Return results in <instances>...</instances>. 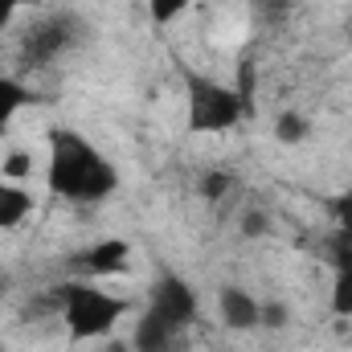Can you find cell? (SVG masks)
<instances>
[{"instance_id":"obj_6","label":"cell","mask_w":352,"mask_h":352,"mask_svg":"<svg viewBox=\"0 0 352 352\" xmlns=\"http://www.w3.org/2000/svg\"><path fill=\"white\" fill-rule=\"evenodd\" d=\"M217 303H221V320H226V328H234V332L254 328L258 316H263V303H258L250 291H242V287H226Z\"/></svg>"},{"instance_id":"obj_20","label":"cell","mask_w":352,"mask_h":352,"mask_svg":"<svg viewBox=\"0 0 352 352\" xmlns=\"http://www.w3.org/2000/svg\"><path fill=\"white\" fill-rule=\"evenodd\" d=\"M21 4H25V0H0V37H4V29L12 25V16H16Z\"/></svg>"},{"instance_id":"obj_14","label":"cell","mask_w":352,"mask_h":352,"mask_svg":"<svg viewBox=\"0 0 352 352\" xmlns=\"http://www.w3.org/2000/svg\"><path fill=\"white\" fill-rule=\"evenodd\" d=\"M188 4H192V0H148V12H152L156 25H168V21H176Z\"/></svg>"},{"instance_id":"obj_13","label":"cell","mask_w":352,"mask_h":352,"mask_svg":"<svg viewBox=\"0 0 352 352\" xmlns=\"http://www.w3.org/2000/svg\"><path fill=\"white\" fill-rule=\"evenodd\" d=\"M230 188H234V176L221 173V168H217V173H205V176H201V197H205V201H221Z\"/></svg>"},{"instance_id":"obj_1","label":"cell","mask_w":352,"mask_h":352,"mask_svg":"<svg viewBox=\"0 0 352 352\" xmlns=\"http://www.w3.org/2000/svg\"><path fill=\"white\" fill-rule=\"evenodd\" d=\"M45 180L58 197L74 201V205H98L115 192L119 176L115 164L90 144L78 131H66V127H54L50 131V168Z\"/></svg>"},{"instance_id":"obj_16","label":"cell","mask_w":352,"mask_h":352,"mask_svg":"<svg viewBox=\"0 0 352 352\" xmlns=\"http://www.w3.org/2000/svg\"><path fill=\"white\" fill-rule=\"evenodd\" d=\"M332 213H336L340 230H349V234H352V188L344 192V197H336V201H332Z\"/></svg>"},{"instance_id":"obj_5","label":"cell","mask_w":352,"mask_h":352,"mask_svg":"<svg viewBox=\"0 0 352 352\" xmlns=\"http://www.w3.org/2000/svg\"><path fill=\"white\" fill-rule=\"evenodd\" d=\"M144 311L160 316L164 324H173L176 332H184V328L192 324V316H197V295H192V287H188L184 278L164 274V278H156V287L148 291V307H144Z\"/></svg>"},{"instance_id":"obj_11","label":"cell","mask_w":352,"mask_h":352,"mask_svg":"<svg viewBox=\"0 0 352 352\" xmlns=\"http://www.w3.org/2000/svg\"><path fill=\"white\" fill-rule=\"evenodd\" d=\"M307 135H311L307 115H299V111H283V115L274 119V140H278V144H303Z\"/></svg>"},{"instance_id":"obj_10","label":"cell","mask_w":352,"mask_h":352,"mask_svg":"<svg viewBox=\"0 0 352 352\" xmlns=\"http://www.w3.org/2000/svg\"><path fill=\"white\" fill-rule=\"evenodd\" d=\"M33 98H37V94L25 87L21 78H4V74H0V131H4V127H8V119H12L21 107H29Z\"/></svg>"},{"instance_id":"obj_9","label":"cell","mask_w":352,"mask_h":352,"mask_svg":"<svg viewBox=\"0 0 352 352\" xmlns=\"http://www.w3.org/2000/svg\"><path fill=\"white\" fill-rule=\"evenodd\" d=\"M29 209H33V197H29L21 184H12V180H0V230H12V226H21V221L29 217Z\"/></svg>"},{"instance_id":"obj_12","label":"cell","mask_w":352,"mask_h":352,"mask_svg":"<svg viewBox=\"0 0 352 352\" xmlns=\"http://www.w3.org/2000/svg\"><path fill=\"white\" fill-rule=\"evenodd\" d=\"M332 307H336V316H352V266H349V270H336Z\"/></svg>"},{"instance_id":"obj_19","label":"cell","mask_w":352,"mask_h":352,"mask_svg":"<svg viewBox=\"0 0 352 352\" xmlns=\"http://www.w3.org/2000/svg\"><path fill=\"white\" fill-rule=\"evenodd\" d=\"M291 4H295V0H254V8H258L263 16H283Z\"/></svg>"},{"instance_id":"obj_7","label":"cell","mask_w":352,"mask_h":352,"mask_svg":"<svg viewBox=\"0 0 352 352\" xmlns=\"http://www.w3.org/2000/svg\"><path fill=\"white\" fill-rule=\"evenodd\" d=\"M176 332L173 324H164L160 316L144 311L140 324H135V336H131V352H176Z\"/></svg>"},{"instance_id":"obj_2","label":"cell","mask_w":352,"mask_h":352,"mask_svg":"<svg viewBox=\"0 0 352 352\" xmlns=\"http://www.w3.org/2000/svg\"><path fill=\"white\" fill-rule=\"evenodd\" d=\"M87 37V25L78 12L70 8H58V12H45L37 16L25 33H21V45H16V66L21 70H45L54 66L58 58L74 54Z\"/></svg>"},{"instance_id":"obj_18","label":"cell","mask_w":352,"mask_h":352,"mask_svg":"<svg viewBox=\"0 0 352 352\" xmlns=\"http://www.w3.org/2000/svg\"><path fill=\"white\" fill-rule=\"evenodd\" d=\"M242 234H246V238L266 234V217H263V213H254V209H250V213H242Z\"/></svg>"},{"instance_id":"obj_8","label":"cell","mask_w":352,"mask_h":352,"mask_svg":"<svg viewBox=\"0 0 352 352\" xmlns=\"http://www.w3.org/2000/svg\"><path fill=\"white\" fill-rule=\"evenodd\" d=\"M78 263L87 266L90 274H119V270H123V263H127V242H119V238H107V242L90 246Z\"/></svg>"},{"instance_id":"obj_4","label":"cell","mask_w":352,"mask_h":352,"mask_svg":"<svg viewBox=\"0 0 352 352\" xmlns=\"http://www.w3.org/2000/svg\"><path fill=\"white\" fill-rule=\"evenodd\" d=\"M246 111H250V102L234 87H221L213 78L188 74V127L197 135H205V131H230Z\"/></svg>"},{"instance_id":"obj_17","label":"cell","mask_w":352,"mask_h":352,"mask_svg":"<svg viewBox=\"0 0 352 352\" xmlns=\"http://www.w3.org/2000/svg\"><path fill=\"white\" fill-rule=\"evenodd\" d=\"M258 324H266V328H283V324H287V307H283V303H263Z\"/></svg>"},{"instance_id":"obj_3","label":"cell","mask_w":352,"mask_h":352,"mask_svg":"<svg viewBox=\"0 0 352 352\" xmlns=\"http://www.w3.org/2000/svg\"><path fill=\"white\" fill-rule=\"evenodd\" d=\"M58 299H62L66 328H70V336H78V340L107 336V332L119 324V316L127 311L123 299H115V295H107V291H98V287H90V283H62V287H58Z\"/></svg>"},{"instance_id":"obj_21","label":"cell","mask_w":352,"mask_h":352,"mask_svg":"<svg viewBox=\"0 0 352 352\" xmlns=\"http://www.w3.org/2000/svg\"><path fill=\"white\" fill-rule=\"evenodd\" d=\"M4 291H8V274L0 270V295H4Z\"/></svg>"},{"instance_id":"obj_15","label":"cell","mask_w":352,"mask_h":352,"mask_svg":"<svg viewBox=\"0 0 352 352\" xmlns=\"http://www.w3.org/2000/svg\"><path fill=\"white\" fill-rule=\"evenodd\" d=\"M33 168V160H29V152H8L4 156V176H12V180H21V176H29Z\"/></svg>"}]
</instances>
